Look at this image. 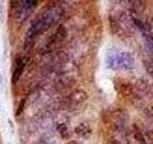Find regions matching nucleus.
I'll return each mask as SVG.
<instances>
[{"mask_svg": "<svg viewBox=\"0 0 153 144\" xmlns=\"http://www.w3.org/2000/svg\"><path fill=\"white\" fill-rule=\"evenodd\" d=\"M62 11L59 7H52L41 13L33 21L28 37L33 38L37 35L48 30L51 26L56 24L61 17Z\"/></svg>", "mask_w": 153, "mask_h": 144, "instance_id": "nucleus-1", "label": "nucleus"}, {"mask_svg": "<svg viewBox=\"0 0 153 144\" xmlns=\"http://www.w3.org/2000/svg\"><path fill=\"white\" fill-rule=\"evenodd\" d=\"M123 11H114L109 14V24L113 34L117 36L129 37L134 31V21Z\"/></svg>", "mask_w": 153, "mask_h": 144, "instance_id": "nucleus-2", "label": "nucleus"}, {"mask_svg": "<svg viewBox=\"0 0 153 144\" xmlns=\"http://www.w3.org/2000/svg\"><path fill=\"white\" fill-rule=\"evenodd\" d=\"M106 65L108 68L113 70L132 69L135 64L134 57L128 51L110 50L106 55Z\"/></svg>", "mask_w": 153, "mask_h": 144, "instance_id": "nucleus-3", "label": "nucleus"}, {"mask_svg": "<svg viewBox=\"0 0 153 144\" xmlns=\"http://www.w3.org/2000/svg\"><path fill=\"white\" fill-rule=\"evenodd\" d=\"M86 99H87V94L82 89H76L73 91L66 99V105L67 107L71 109H76L80 105H82Z\"/></svg>", "mask_w": 153, "mask_h": 144, "instance_id": "nucleus-4", "label": "nucleus"}, {"mask_svg": "<svg viewBox=\"0 0 153 144\" xmlns=\"http://www.w3.org/2000/svg\"><path fill=\"white\" fill-rule=\"evenodd\" d=\"M76 134L79 136L82 137H87L91 134V128L88 124L86 123H80L79 125L76 127L75 129Z\"/></svg>", "mask_w": 153, "mask_h": 144, "instance_id": "nucleus-5", "label": "nucleus"}, {"mask_svg": "<svg viewBox=\"0 0 153 144\" xmlns=\"http://www.w3.org/2000/svg\"><path fill=\"white\" fill-rule=\"evenodd\" d=\"M25 65H26V62L24 60H20L17 62V65L16 67V69H14L13 75V81L14 83L17 82L19 80V78L21 77L23 71H24V68H25Z\"/></svg>", "mask_w": 153, "mask_h": 144, "instance_id": "nucleus-6", "label": "nucleus"}, {"mask_svg": "<svg viewBox=\"0 0 153 144\" xmlns=\"http://www.w3.org/2000/svg\"><path fill=\"white\" fill-rule=\"evenodd\" d=\"M143 36H145V38H146V45L148 46L149 49L153 51V35H151L149 33H146V34H143Z\"/></svg>", "mask_w": 153, "mask_h": 144, "instance_id": "nucleus-7", "label": "nucleus"}, {"mask_svg": "<svg viewBox=\"0 0 153 144\" xmlns=\"http://www.w3.org/2000/svg\"><path fill=\"white\" fill-rule=\"evenodd\" d=\"M143 64H145L146 71L153 77V61H150V60L145 61L143 62Z\"/></svg>", "mask_w": 153, "mask_h": 144, "instance_id": "nucleus-8", "label": "nucleus"}, {"mask_svg": "<svg viewBox=\"0 0 153 144\" xmlns=\"http://www.w3.org/2000/svg\"><path fill=\"white\" fill-rule=\"evenodd\" d=\"M69 144H81V143H79V142H76V141H73V142H71Z\"/></svg>", "mask_w": 153, "mask_h": 144, "instance_id": "nucleus-9", "label": "nucleus"}]
</instances>
